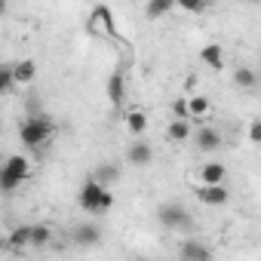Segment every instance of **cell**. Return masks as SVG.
Here are the masks:
<instances>
[{
  "mask_svg": "<svg viewBox=\"0 0 261 261\" xmlns=\"http://www.w3.org/2000/svg\"><path fill=\"white\" fill-rule=\"evenodd\" d=\"M139 261H154V258H139Z\"/></svg>",
  "mask_w": 261,
  "mask_h": 261,
  "instance_id": "cell-27",
  "label": "cell"
},
{
  "mask_svg": "<svg viewBox=\"0 0 261 261\" xmlns=\"http://www.w3.org/2000/svg\"><path fill=\"white\" fill-rule=\"evenodd\" d=\"M200 62L206 68H212V71H224V53H221V46L218 43H206L200 49Z\"/></svg>",
  "mask_w": 261,
  "mask_h": 261,
  "instance_id": "cell-14",
  "label": "cell"
},
{
  "mask_svg": "<svg viewBox=\"0 0 261 261\" xmlns=\"http://www.w3.org/2000/svg\"><path fill=\"white\" fill-rule=\"evenodd\" d=\"M53 133H56V126H53V120H49L46 114H31V117H25L22 126H19V139H22V145L31 148V151H40V148L53 139Z\"/></svg>",
  "mask_w": 261,
  "mask_h": 261,
  "instance_id": "cell-1",
  "label": "cell"
},
{
  "mask_svg": "<svg viewBox=\"0 0 261 261\" xmlns=\"http://www.w3.org/2000/svg\"><path fill=\"white\" fill-rule=\"evenodd\" d=\"M258 86H261V71H258Z\"/></svg>",
  "mask_w": 261,
  "mask_h": 261,
  "instance_id": "cell-28",
  "label": "cell"
},
{
  "mask_svg": "<svg viewBox=\"0 0 261 261\" xmlns=\"http://www.w3.org/2000/svg\"><path fill=\"white\" fill-rule=\"evenodd\" d=\"M178 10H185V13H197V16H200V13L206 10V4H178Z\"/></svg>",
  "mask_w": 261,
  "mask_h": 261,
  "instance_id": "cell-26",
  "label": "cell"
},
{
  "mask_svg": "<svg viewBox=\"0 0 261 261\" xmlns=\"http://www.w3.org/2000/svg\"><path fill=\"white\" fill-rule=\"evenodd\" d=\"M108 98H111V108H114V111L123 108V98H126V80H123V71H120V68L108 77Z\"/></svg>",
  "mask_w": 261,
  "mask_h": 261,
  "instance_id": "cell-8",
  "label": "cell"
},
{
  "mask_svg": "<svg viewBox=\"0 0 261 261\" xmlns=\"http://www.w3.org/2000/svg\"><path fill=\"white\" fill-rule=\"evenodd\" d=\"M19 185H25V181H19V178H16V175H10V172H0V188H4L7 194H13Z\"/></svg>",
  "mask_w": 261,
  "mask_h": 261,
  "instance_id": "cell-24",
  "label": "cell"
},
{
  "mask_svg": "<svg viewBox=\"0 0 261 261\" xmlns=\"http://www.w3.org/2000/svg\"><path fill=\"white\" fill-rule=\"evenodd\" d=\"M172 120H191V114H188V98H175V101H172Z\"/></svg>",
  "mask_w": 261,
  "mask_h": 261,
  "instance_id": "cell-23",
  "label": "cell"
},
{
  "mask_svg": "<svg viewBox=\"0 0 261 261\" xmlns=\"http://www.w3.org/2000/svg\"><path fill=\"white\" fill-rule=\"evenodd\" d=\"M77 203H80V209L89 212V215H105V212L114 206V194H111V188L98 185V181L89 175V178L83 181L80 194H77Z\"/></svg>",
  "mask_w": 261,
  "mask_h": 261,
  "instance_id": "cell-2",
  "label": "cell"
},
{
  "mask_svg": "<svg viewBox=\"0 0 261 261\" xmlns=\"http://www.w3.org/2000/svg\"><path fill=\"white\" fill-rule=\"evenodd\" d=\"M194 194L203 206H224L230 200V191L224 185H194Z\"/></svg>",
  "mask_w": 261,
  "mask_h": 261,
  "instance_id": "cell-5",
  "label": "cell"
},
{
  "mask_svg": "<svg viewBox=\"0 0 261 261\" xmlns=\"http://www.w3.org/2000/svg\"><path fill=\"white\" fill-rule=\"evenodd\" d=\"M71 240H74V246H80V249H92V246H98V243H101V230H98V224L80 221V224L74 227Z\"/></svg>",
  "mask_w": 261,
  "mask_h": 261,
  "instance_id": "cell-6",
  "label": "cell"
},
{
  "mask_svg": "<svg viewBox=\"0 0 261 261\" xmlns=\"http://www.w3.org/2000/svg\"><path fill=\"white\" fill-rule=\"evenodd\" d=\"M126 160L133 163V166H148V163L154 160V151H151V145H148V142L136 139L133 145L126 148Z\"/></svg>",
  "mask_w": 261,
  "mask_h": 261,
  "instance_id": "cell-11",
  "label": "cell"
},
{
  "mask_svg": "<svg viewBox=\"0 0 261 261\" xmlns=\"http://www.w3.org/2000/svg\"><path fill=\"white\" fill-rule=\"evenodd\" d=\"M92 178H95L98 185L111 188L114 181H120V166H117V163H98V166L92 169Z\"/></svg>",
  "mask_w": 261,
  "mask_h": 261,
  "instance_id": "cell-15",
  "label": "cell"
},
{
  "mask_svg": "<svg viewBox=\"0 0 261 261\" xmlns=\"http://www.w3.org/2000/svg\"><path fill=\"white\" fill-rule=\"evenodd\" d=\"M249 142L252 145H261V117L249 123Z\"/></svg>",
  "mask_w": 261,
  "mask_h": 261,
  "instance_id": "cell-25",
  "label": "cell"
},
{
  "mask_svg": "<svg viewBox=\"0 0 261 261\" xmlns=\"http://www.w3.org/2000/svg\"><path fill=\"white\" fill-rule=\"evenodd\" d=\"M194 145H197V151H203V154H215V151L224 148V139H221L218 129H212V126H200L197 133H194Z\"/></svg>",
  "mask_w": 261,
  "mask_h": 261,
  "instance_id": "cell-4",
  "label": "cell"
},
{
  "mask_svg": "<svg viewBox=\"0 0 261 261\" xmlns=\"http://www.w3.org/2000/svg\"><path fill=\"white\" fill-rule=\"evenodd\" d=\"M31 230H34V224H19V227H13V230L4 237V246H7L10 252H19V249L31 246Z\"/></svg>",
  "mask_w": 261,
  "mask_h": 261,
  "instance_id": "cell-9",
  "label": "cell"
},
{
  "mask_svg": "<svg viewBox=\"0 0 261 261\" xmlns=\"http://www.w3.org/2000/svg\"><path fill=\"white\" fill-rule=\"evenodd\" d=\"M157 221L166 227V230H185V227H191V212H188V206H181V203H163L160 209H157Z\"/></svg>",
  "mask_w": 261,
  "mask_h": 261,
  "instance_id": "cell-3",
  "label": "cell"
},
{
  "mask_svg": "<svg viewBox=\"0 0 261 261\" xmlns=\"http://www.w3.org/2000/svg\"><path fill=\"white\" fill-rule=\"evenodd\" d=\"M194 136V129H191V120H172L166 126V139L169 142H188Z\"/></svg>",
  "mask_w": 261,
  "mask_h": 261,
  "instance_id": "cell-17",
  "label": "cell"
},
{
  "mask_svg": "<svg viewBox=\"0 0 261 261\" xmlns=\"http://www.w3.org/2000/svg\"><path fill=\"white\" fill-rule=\"evenodd\" d=\"M0 172H10V175H16L19 181H28V175H31V163H28L22 154H10V157L4 160V166H0Z\"/></svg>",
  "mask_w": 261,
  "mask_h": 261,
  "instance_id": "cell-13",
  "label": "cell"
},
{
  "mask_svg": "<svg viewBox=\"0 0 261 261\" xmlns=\"http://www.w3.org/2000/svg\"><path fill=\"white\" fill-rule=\"evenodd\" d=\"M53 243V227L49 224H34V230H31V246L34 249H46Z\"/></svg>",
  "mask_w": 261,
  "mask_h": 261,
  "instance_id": "cell-20",
  "label": "cell"
},
{
  "mask_svg": "<svg viewBox=\"0 0 261 261\" xmlns=\"http://www.w3.org/2000/svg\"><path fill=\"white\" fill-rule=\"evenodd\" d=\"M224 175H227V169H224V163H203L200 169H197V181L194 185H224Z\"/></svg>",
  "mask_w": 261,
  "mask_h": 261,
  "instance_id": "cell-7",
  "label": "cell"
},
{
  "mask_svg": "<svg viewBox=\"0 0 261 261\" xmlns=\"http://www.w3.org/2000/svg\"><path fill=\"white\" fill-rule=\"evenodd\" d=\"M233 83L249 92V89L258 86V71H252V68H237V71H233Z\"/></svg>",
  "mask_w": 261,
  "mask_h": 261,
  "instance_id": "cell-19",
  "label": "cell"
},
{
  "mask_svg": "<svg viewBox=\"0 0 261 261\" xmlns=\"http://www.w3.org/2000/svg\"><path fill=\"white\" fill-rule=\"evenodd\" d=\"M258 56H261V43H258Z\"/></svg>",
  "mask_w": 261,
  "mask_h": 261,
  "instance_id": "cell-29",
  "label": "cell"
},
{
  "mask_svg": "<svg viewBox=\"0 0 261 261\" xmlns=\"http://www.w3.org/2000/svg\"><path fill=\"white\" fill-rule=\"evenodd\" d=\"M123 123H126V129H129L133 136H145V133H148V111L129 108V111L123 114Z\"/></svg>",
  "mask_w": 261,
  "mask_h": 261,
  "instance_id": "cell-12",
  "label": "cell"
},
{
  "mask_svg": "<svg viewBox=\"0 0 261 261\" xmlns=\"http://www.w3.org/2000/svg\"><path fill=\"white\" fill-rule=\"evenodd\" d=\"M206 261H212V255H209V258H206Z\"/></svg>",
  "mask_w": 261,
  "mask_h": 261,
  "instance_id": "cell-30",
  "label": "cell"
},
{
  "mask_svg": "<svg viewBox=\"0 0 261 261\" xmlns=\"http://www.w3.org/2000/svg\"><path fill=\"white\" fill-rule=\"evenodd\" d=\"M16 83V74H13V65H0V92H10Z\"/></svg>",
  "mask_w": 261,
  "mask_h": 261,
  "instance_id": "cell-22",
  "label": "cell"
},
{
  "mask_svg": "<svg viewBox=\"0 0 261 261\" xmlns=\"http://www.w3.org/2000/svg\"><path fill=\"white\" fill-rule=\"evenodd\" d=\"M209 255H212L209 246L200 243V240H185V243L178 246V261H206Z\"/></svg>",
  "mask_w": 261,
  "mask_h": 261,
  "instance_id": "cell-10",
  "label": "cell"
},
{
  "mask_svg": "<svg viewBox=\"0 0 261 261\" xmlns=\"http://www.w3.org/2000/svg\"><path fill=\"white\" fill-rule=\"evenodd\" d=\"M209 111H212V101L206 98V95H191L188 98V114H191V120H206L209 117Z\"/></svg>",
  "mask_w": 261,
  "mask_h": 261,
  "instance_id": "cell-16",
  "label": "cell"
},
{
  "mask_svg": "<svg viewBox=\"0 0 261 261\" xmlns=\"http://www.w3.org/2000/svg\"><path fill=\"white\" fill-rule=\"evenodd\" d=\"M13 74H16V83H31L34 74H37V62L34 59H22L13 65Z\"/></svg>",
  "mask_w": 261,
  "mask_h": 261,
  "instance_id": "cell-18",
  "label": "cell"
},
{
  "mask_svg": "<svg viewBox=\"0 0 261 261\" xmlns=\"http://www.w3.org/2000/svg\"><path fill=\"white\" fill-rule=\"evenodd\" d=\"M166 13H172V0H151V4L145 7L148 19H163Z\"/></svg>",
  "mask_w": 261,
  "mask_h": 261,
  "instance_id": "cell-21",
  "label": "cell"
}]
</instances>
